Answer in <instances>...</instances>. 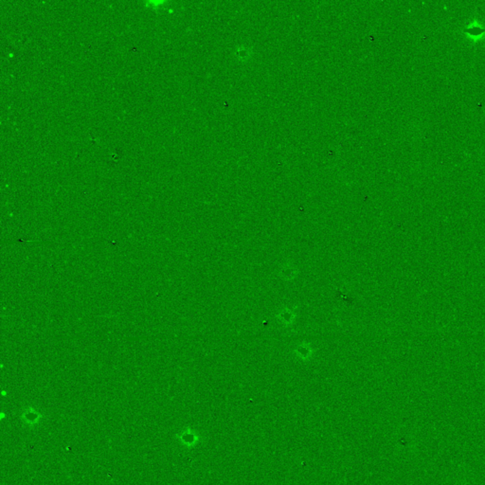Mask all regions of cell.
<instances>
[{
	"instance_id": "obj_1",
	"label": "cell",
	"mask_w": 485,
	"mask_h": 485,
	"mask_svg": "<svg viewBox=\"0 0 485 485\" xmlns=\"http://www.w3.org/2000/svg\"><path fill=\"white\" fill-rule=\"evenodd\" d=\"M42 418L43 416L39 411L35 410L33 407H29L28 409H25L23 411L21 421L25 424V426H28L29 428H34L40 424Z\"/></svg>"
},
{
	"instance_id": "obj_2",
	"label": "cell",
	"mask_w": 485,
	"mask_h": 485,
	"mask_svg": "<svg viewBox=\"0 0 485 485\" xmlns=\"http://www.w3.org/2000/svg\"><path fill=\"white\" fill-rule=\"evenodd\" d=\"M176 438L177 439V441L180 442L182 445H185L187 447L192 446V444H194V442L196 441L195 435L192 433L190 429L184 430V431H182L179 434L177 433L176 435Z\"/></svg>"
}]
</instances>
